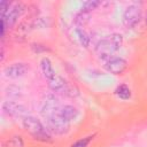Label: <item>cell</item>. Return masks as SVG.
<instances>
[{
    "mask_svg": "<svg viewBox=\"0 0 147 147\" xmlns=\"http://www.w3.org/2000/svg\"><path fill=\"white\" fill-rule=\"evenodd\" d=\"M3 110L11 116H21L22 114L25 113V108L22 105L17 103V102H13V101L5 102L3 103Z\"/></svg>",
    "mask_w": 147,
    "mask_h": 147,
    "instance_id": "5b68a950",
    "label": "cell"
},
{
    "mask_svg": "<svg viewBox=\"0 0 147 147\" xmlns=\"http://www.w3.org/2000/svg\"><path fill=\"white\" fill-rule=\"evenodd\" d=\"M57 115L60 116L61 119H63L65 123H68V122L75 119V118H77L78 110L72 106H64L61 110L57 111Z\"/></svg>",
    "mask_w": 147,
    "mask_h": 147,
    "instance_id": "8992f818",
    "label": "cell"
},
{
    "mask_svg": "<svg viewBox=\"0 0 147 147\" xmlns=\"http://www.w3.org/2000/svg\"><path fill=\"white\" fill-rule=\"evenodd\" d=\"M22 6L21 5H15L9 11H8V15L6 16L7 17V21H8V24H13L16 20H17V17L21 15V13H22Z\"/></svg>",
    "mask_w": 147,
    "mask_h": 147,
    "instance_id": "ba28073f",
    "label": "cell"
},
{
    "mask_svg": "<svg viewBox=\"0 0 147 147\" xmlns=\"http://www.w3.org/2000/svg\"><path fill=\"white\" fill-rule=\"evenodd\" d=\"M126 65V62L122 59V57H117V56H110L107 62H106V69L113 74H119L124 70Z\"/></svg>",
    "mask_w": 147,
    "mask_h": 147,
    "instance_id": "3957f363",
    "label": "cell"
},
{
    "mask_svg": "<svg viewBox=\"0 0 147 147\" xmlns=\"http://www.w3.org/2000/svg\"><path fill=\"white\" fill-rule=\"evenodd\" d=\"M124 23L126 26H134L140 21V9L137 6H130L124 13Z\"/></svg>",
    "mask_w": 147,
    "mask_h": 147,
    "instance_id": "7a4b0ae2",
    "label": "cell"
},
{
    "mask_svg": "<svg viewBox=\"0 0 147 147\" xmlns=\"http://www.w3.org/2000/svg\"><path fill=\"white\" fill-rule=\"evenodd\" d=\"M78 34H79V39H80V42H82L83 45H85V46H86V45L88 44V40H90V39H88V37H87V36H86L84 32H80V31L78 32Z\"/></svg>",
    "mask_w": 147,
    "mask_h": 147,
    "instance_id": "7c38bea8",
    "label": "cell"
},
{
    "mask_svg": "<svg viewBox=\"0 0 147 147\" xmlns=\"http://www.w3.org/2000/svg\"><path fill=\"white\" fill-rule=\"evenodd\" d=\"M99 2L98 1H90V2H86L85 3V9H93L95 6H98Z\"/></svg>",
    "mask_w": 147,
    "mask_h": 147,
    "instance_id": "4fadbf2b",
    "label": "cell"
},
{
    "mask_svg": "<svg viewBox=\"0 0 147 147\" xmlns=\"http://www.w3.org/2000/svg\"><path fill=\"white\" fill-rule=\"evenodd\" d=\"M23 126L26 131H29L33 137L38 138V139H44L46 140L47 138H49L47 134H46V131H45V127L44 125L38 121L34 117L32 116H28V117H24L23 119Z\"/></svg>",
    "mask_w": 147,
    "mask_h": 147,
    "instance_id": "6da1fadb",
    "label": "cell"
},
{
    "mask_svg": "<svg viewBox=\"0 0 147 147\" xmlns=\"http://www.w3.org/2000/svg\"><path fill=\"white\" fill-rule=\"evenodd\" d=\"M28 69L29 68L24 63H14V64L7 67L3 72L9 78H17V77H21V76L25 75Z\"/></svg>",
    "mask_w": 147,
    "mask_h": 147,
    "instance_id": "277c9868",
    "label": "cell"
},
{
    "mask_svg": "<svg viewBox=\"0 0 147 147\" xmlns=\"http://www.w3.org/2000/svg\"><path fill=\"white\" fill-rule=\"evenodd\" d=\"M93 136H90V137H86V138H83L78 141H76L74 145H71V147H87V145L90 144V141L92 140Z\"/></svg>",
    "mask_w": 147,
    "mask_h": 147,
    "instance_id": "8fae6325",
    "label": "cell"
},
{
    "mask_svg": "<svg viewBox=\"0 0 147 147\" xmlns=\"http://www.w3.org/2000/svg\"><path fill=\"white\" fill-rule=\"evenodd\" d=\"M116 94L118 95V98H121L123 100H127L131 96V91L126 85H121V86L117 87Z\"/></svg>",
    "mask_w": 147,
    "mask_h": 147,
    "instance_id": "30bf717a",
    "label": "cell"
},
{
    "mask_svg": "<svg viewBox=\"0 0 147 147\" xmlns=\"http://www.w3.org/2000/svg\"><path fill=\"white\" fill-rule=\"evenodd\" d=\"M49 86H51V88L54 90V91H61L62 88H64L65 82L63 80L62 77H60V76L56 75L52 80H49Z\"/></svg>",
    "mask_w": 147,
    "mask_h": 147,
    "instance_id": "9c48e42d",
    "label": "cell"
},
{
    "mask_svg": "<svg viewBox=\"0 0 147 147\" xmlns=\"http://www.w3.org/2000/svg\"><path fill=\"white\" fill-rule=\"evenodd\" d=\"M41 70H42V74H44L45 78H46L48 82L52 80V79L56 76V72H55V70H54V68H53L51 61H49L48 59H46V57L41 60Z\"/></svg>",
    "mask_w": 147,
    "mask_h": 147,
    "instance_id": "52a82bcc",
    "label": "cell"
}]
</instances>
